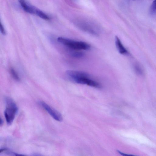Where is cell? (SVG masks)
<instances>
[{
	"label": "cell",
	"instance_id": "1",
	"mask_svg": "<svg viewBox=\"0 0 156 156\" xmlns=\"http://www.w3.org/2000/svg\"><path fill=\"white\" fill-rule=\"evenodd\" d=\"M66 73L70 80L76 83L86 85L95 88H100L101 87V84L87 73L69 70L66 71Z\"/></svg>",
	"mask_w": 156,
	"mask_h": 156
},
{
	"label": "cell",
	"instance_id": "2",
	"mask_svg": "<svg viewBox=\"0 0 156 156\" xmlns=\"http://www.w3.org/2000/svg\"><path fill=\"white\" fill-rule=\"evenodd\" d=\"M57 41L70 49L87 50L90 49L91 48L90 45L85 42L76 41L62 37H58Z\"/></svg>",
	"mask_w": 156,
	"mask_h": 156
},
{
	"label": "cell",
	"instance_id": "3",
	"mask_svg": "<svg viewBox=\"0 0 156 156\" xmlns=\"http://www.w3.org/2000/svg\"><path fill=\"white\" fill-rule=\"evenodd\" d=\"M5 108L4 114L7 124L10 125L13 121L18 108L14 101L11 98L6 97L5 99Z\"/></svg>",
	"mask_w": 156,
	"mask_h": 156
},
{
	"label": "cell",
	"instance_id": "4",
	"mask_svg": "<svg viewBox=\"0 0 156 156\" xmlns=\"http://www.w3.org/2000/svg\"><path fill=\"white\" fill-rule=\"evenodd\" d=\"M39 103L55 120L59 122L62 121V116L58 112L44 101H40Z\"/></svg>",
	"mask_w": 156,
	"mask_h": 156
},
{
	"label": "cell",
	"instance_id": "5",
	"mask_svg": "<svg viewBox=\"0 0 156 156\" xmlns=\"http://www.w3.org/2000/svg\"><path fill=\"white\" fill-rule=\"evenodd\" d=\"M23 9L26 12L31 14H35L37 8L29 5L26 0H18Z\"/></svg>",
	"mask_w": 156,
	"mask_h": 156
},
{
	"label": "cell",
	"instance_id": "6",
	"mask_svg": "<svg viewBox=\"0 0 156 156\" xmlns=\"http://www.w3.org/2000/svg\"><path fill=\"white\" fill-rule=\"evenodd\" d=\"M115 41L116 48L120 54L124 55L128 54V51L124 47L121 40L117 36L115 37Z\"/></svg>",
	"mask_w": 156,
	"mask_h": 156
},
{
	"label": "cell",
	"instance_id": "7",
	"mask_svg": "<svg viewBox=\"0 0 156 156\" xmlns=\"http://www.w3.org/2000/svg\"><path fill=\"white\" fill-rule=\"evenodd\" d=\"M70 52V55L73 57L77 58H80L84 56V54L82 52L79 50H71Z\"/></svg>",
	"mask_w": 156,
	"mask_h": 156
},
{
	"label": "cell",
	"instance_id": "8",
	"mask_svg": "<svg viewBox=\"0 0 156 156\" xmlns=\"http://www.w3.org/2000/svg\"><path fill=\"white\" fill-rule=\"evenodd\" d=\"M35 14L40 18L44 20H49V17L44 12L41 10L36 9L35 11Z\"/></svg>",
	"mask_w": 156,
	"mask_h": 156
},
{
	"label": "cell",
	"instance_id": "9",
	"mask_svg": "<svg viewBox=\"0 0 156 156\" xmlns=\"http://www.w3.org/2000/svg\"><path fill=\"white\" fill-rule=\"evenodd\" d=\"M134 70L136 73L139 75L143 74V71L141 67L139 64H136L134 66Z\"/></svg>",
	"mask_w": 156,
	"mask_h": 156
},
{
	"label": "cell",
	"instance_id": "10",
	"mask_svg": "<svg viewBox=\"0 0 156 156\" xmlns=\"http://www.w3.org/2000/svg\"><path fill=\"white\" fill-rule=\"evenodd\" d=\"M11 75L13 78L17 81H20V78L15 70L13 68L10 69Z\"/></svg>",
	"mask_w": 156,
	"mask_h": 156
},
{
	"label": "cell",
	"instance_id": "11",
	"mask_svg": "<svg viewBox=\"0 0 156 156\" xmlns=\"http://www.w3.org/2000/svg\"><path fill=\"white\" fill-rule=\"evenodd\" d=\"M150 12L152 14L156 12V0H154L152 2L150 7Z\"/></svg>",
	"mask_w": 156,
	"mask_h": 156
},
{
	"label": "cell",
	"instance_id": "12",
	"mask_svg": "<svg viewBox=\"0 0 156 156\" xmlns=\"http://www.w3.org/2000/svg\"><path fill=\"white\" fill-rule=\"evenodd\" d=\"M0 30L1 32L3 35H5V34L6 32L4 28L1 23L0 24Z\"/></svg>",
	"mask_w": 156,
	"mask_h": 156
},
{
	"label": "cell",
	"instance_id": "13",
	"mask_svg": "<svg viewBox=\"0 0 156 156\" xmlns=\"http://www.w3.org/2000/svg\"><path fill=\"white\" fill-rule=\"evenodd\" d=\"M3 119L1 117L0 118V126H1L3 124Z\"/></svg>",
	"mask_w": 156,
	"mask_h": 156
},
{
	"label": "cell",
	"instance_id": "14",
	"mask_svg": "<svg viewBox=\"0 0 156 156\" xmlns=\"http://www.w3.org/2000/svg\"><path fill=\"white\" fill-rule=\"evenodd\" d=\"M133 0L135 1V0Z\"/></svg>",
	"mask_w": 156,
	"mask_h": 156
}]
</instances>
